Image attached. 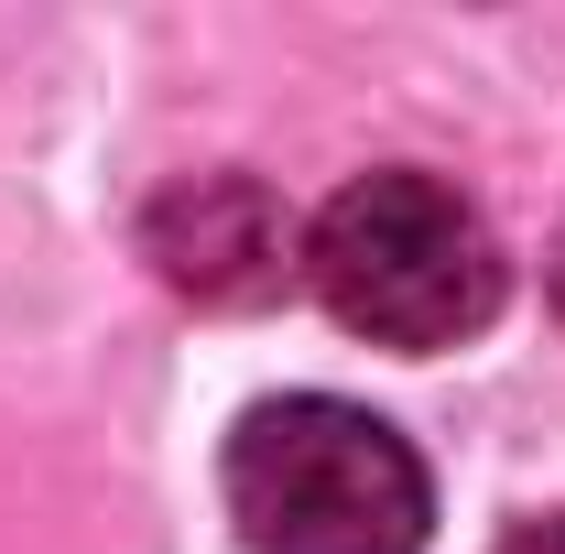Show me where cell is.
Segmentation results:
<instances>
[{
    "mask_svg": "<svg viewBox=\"0 0 565 554\" xmlns=\"http://www.w3.org/2000/svg\"><path fill=\"white\" fill-rule=\"evenodd\" d=\"M228 522L250 554H424L435 479L414 435L338 392H273L228 424Z\"/></svg>",
    "mask_w": 565,
    "mask_h": 554,
    "instance_id": "2",
    "label": "cell"
},
{
    "mask_svg": "<svg viewBox=\"0 0 565 554\" xmlns=\"http://www.w3.org/2000/svg\"><path fill=\"white\" fill-rule=\"evenodd\" d=\"M490 554H565V511H533V522H511Z\"/></svg>",
    "mask_w": 565,
    "mask_h": 554,
    "instance_id": "4",
    "label": "cell"
},
{
    "mask_svg": "<svg viewBox=\"0 0 565 554\" xmlns=\"http://www.w3.org/2000/svg\"><path fill=\"white\" fill-rule=\"evenodd\" d=\"M141 251L152 273L196 305H273L305 273V239L262 174H185L141 207Z\"/></svg>",
    "mask_w": 565,
    "mask_h": 554,
    "instance_id": "3",
    "label": "cell"
},
{
    "mask_svg": "<svg viewBox=\"0 0 565 554\" xmlns=\"http://www.w3.org/2000/svg\"><path fill=\"white\" fill-rule=\"evenodd\" d=\"M305 283H316V305L349 338L435 359V348H468L500 316L511 262H500L490 217L468 207L446 174L381 163V174H349L316 207V228H305Z\"/></svg>",
    "mask_w": 565,
    "mask_h": 554,
    "instance_id": "1",
    "label": "cell"
},
{
    "mask_svg": "<svg viewBox=\"0 0 565 554\" xmlns=\"http://www.w3.org/2000/svg\"><path fill=\"white\" fill-rule=\"evenodd\" d=\"M544 283H555V316H565V239H555V262H544Z\"/></svg>",
    "mask_w": 565,
    "mask_h": 554,
    "instance_id": "5",
    "label": "cell"
}]
</instances>
